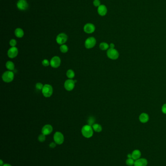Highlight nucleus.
I'll return each mask as SVG.
<instances>
[{"label": "nucleus", "mask_w": 166, "mask_h": 166, "mask_svg": "<svg viewBox=\"0 0 166 166\" xmlns=\"http://www.w3.org/2000/svg\"><path fill=\"white\" fill-rule=\"evenodd\" d=\"M82 133L83 136L89 138L91 137L93 134V130L92 126L85 125L83 126L82 129Z\"/></svg>", "instance_id": "obj_1"}, {"label": "nucleus", "mask_w": 166, "mask_h": 166, "mask_svg": "<svg viewBox=\"0 0 166 166\" xmlns=\"http://www.w3.org/2000/svg\"><path fill=\"white\" fill-rule=\"evenodd\" d=\"M42 91L43 95L45 97L48 98L52 96L53 92V89L52 85H51L50 84H45L43 85Z\"/></svg>", "instance_id": "obj_2"}, {"label": "nucleus", "mask_w": 166, "mask_h": 166, "mask_svg": "<svg viewBox=\"0 0 166 166\" xmlns=\"http://www.w3.org/2000/svg\"><path fill=\"white\" fill-rule=\"evenodd\" d=\"M14 78V73L10 71L5 72L2 75V79L5 83H10Z\"/></svg>", "instance_id": "obj_3"}, {"label": "nucleus", "mask_w": 166, "mask_h": 166, "mask_svg": "<svg viewBox=\"0 0 166 166\" xmlns=\"http://www.w3.org/2000/svg\"><path fill=\"white\" fill-rule=\"evenodd\" d=\"M107 56L112 60H116L118 58L119 53L116 49L109 48L107 52Z\"/></svg>", "instance_id": "obj_4"}, {"label": "nucleus", "mask_w": 166, "mask_h": 166, "mask_svg": "<svg viewBox=\"0 0 166 166\" xmlns=\"http://www.w3.org/2000/svg\"><path fill=\"white\" fill-rule=\"evenodd\" d=\"M54 142L58 145H61L64 142V137L60 132H56L53 136Z\"/></svg>", "instance_id": "obj_5"}, {"label": "nucleus", "mask_w": 166, "mask_h": 166, "mask_svg": "<svg viewBox=\"0 0 166 166\" xmlns=\"http://www.w3.org/2000/svg\"><path fill=\"white\" fill-rule=\"evenodd\" d=\"M96 43V40L93 37L88 38L85 42V47L88 49H92L94 47Z\"/></svg>", "instance_id": "obj_6"}, {"label": "nucleus", "mask_w": 166, "mask_h": 166, "mask_svg": "<svg viewBox=\"0 0 166 166\" xmlns=\"http://www.w3.org/2000/svg\"><path fill=\"white\" fill-rule=\"evenodd\" d=\"M68 37L64 33H61L59 34L56 38V42L58 44L62 45L64 44L67 41Z\"/></svg>", "instance_id": "obj_7"}, {"label": "nucleus", "mask_w": 166, "mask_h": 166, "mask_svg": "<svg viewBox=\"0 0 166 166\" xmlns=\"http://www.w3.org/2000/svg\"><path fill=\"white\" fill-rule=\"evenodd\" d=\"M50 65L53 68H58L60 67L61 64V58L57 56H55L52 57L50 61Z\"/></svg>", "instance_id": "obj_8"}, {"label": "nucleus", "mask_w": 166, "mask_h": 166, "mask_svg": "<svg viewBox=\"0 0 166 166\" xmlns=\"http://www.w3.org/2000/svg\"><path fill=\"white\" fill-rule=\"evenodd\" d=\"M75 83L74 82V80L70 79L67 80L65 82L64 84L65 89L69 91H72L73 90L75 87Z\"/></svg>", "instance_id": "obj_9"}, {"label": "nucleus", "mask_w": 166, "mask_h": 166, "mask_svg": "<svg viewBox=\"0 0 166 166\" xmlns=\"http://www.w3.org/2000/svg\"><path fill=\"white\" fill-rule=\"evenodd\" d=\"M17 6L19 10L24 11L28 9L29 5L25 0H19L17 2Z\"/></svg>", "instance_id": "obj_10"}, {"label": "nucleus", "mask_w": 166, "mask_h": 166, "mask_svg": "<svg viewBox=\"0 0 166 166\" xmlns=\"http://www.w3.org/2000/svg\"><path fill=\"white\" fill-rule=\"evenodd\" d=\"M18 54V49L16 47H13L10 48L8 52H7V55L10 58H14L16 57Z\"/></svg>", "instance_id": "obj_11"}, {"label": "nucleus", "mask_w": 166, "mask_h": 166, "mask_svg": "<svg viewBox=\"0 0 166 166\" xmlns=\"http://www.w3.org/2000/svg\"><path fill=\"white\" fill-rule=\"evenodd\" d=\"M95 26L92 23H88L84 26V31L87 34H92L95 31Z\"/></svg>", "instance_id": "obj_12"}, {"label": "nucleus", "mask_w": 166, "mask_h": 166, "mask_svg": "<svg viewBox=\"0 0 166 166\" xmlns=\"http://www.w3.org/2000/svg\"><path fill=\"white\" fill-rule=\"evenodd\" d=\"M53 127L50 124H46L44 125L42 130V134L45 135H50L53 131Z\"/></svg>", "instance_id": "obj_13"}, {"label": "nucleus", "mask_w": 166, "mask_h": 166, "mask_svg": "<svg viewBox=\"0 0 166 166\" xmlns=\"http://www.w3.org/2000/svg\"><path fill=\"white\" fill-rule=\"evenodd\" d=\"M148 163V161L145 158H139L135 160L134 166H147Z\"/></svg>", "instance_id": "obj_14"}, {"label": "nucleus", "mask_w": 166, "mask_h": 166, "mask_svg": "<svg viewBox=\"0 0 166 166\" xmlns=\"http://www.w3.org/2000/svg\"><path fill=\"white\" fill-rule=\"evenodd\" d=\"M107 8L104 4H101L98 7L97 12L98 14L101 16H104L107 13Z\"/></svg>", "instance_id": "obj_15"}, {"label": "nucleus", "mask_w": 166, "mask_h": 166, "mask_svg": "<svg viewBox=\"0 0 166 166\" xmlns=\"http://www.w3.org/2000/svg\"><path fill=\"white\" fill-rule=\"evenodd\" d=\"M139 120L141 123L145 124L149 120V116L148 114L145 113H142L140 115L139 117Z\"/></svg>", "instance_id": "obj_16"}, {"label": "nucleus", "mask_w": 166, "mask_h": 166, "mask_svg": "<svg viewBox=\"0 0 166 166\" xmlns=\"http://www.w3.org/2000/svg\"><path fill=\"white\" fill-rule=\"evenodd\" d=\"M132 158L135 160H136L139 158L141 156V153L139 150H135L132 153Z\"/></svg>", "instance_id": "obj_17"}, {"label": "nucleus", "mask_w": 166, "mask_h": 166, "mask_svg": "<svg viewBox=\"0 0 166 166\" xmlns=\"http://www.w3.org/2000/svg\"><path fill=\"white\" fill-rule=\"evenodd\" d=\"M15 35L17 38H21L24 36V32L22 29L18 28L15 30Z\"/></svg>", "instance_id": "obj_18"}, {"label": "nucleus", "mask_w": 166, "mask_h": 166, "mask_svg": "<svg viewBox=\"0 0 166 166\" xmlns=\"http://www.w3.org/2000/svg\"><path fill=\"white\" fill-rule=\"evenodd\" d=\"M5 66L8 71H12L15 69V65L14 63L10 61H8L6 63Z\"/></svg>", "instance_id": "obj_19"}, {"label": "nucleus", "mask_w": 166, "mask_h": 166, "mask_svg": "<svg viewBox=\"0 0 166 166\" xmlns=\"http://www.w3.org/2000/svg\"><path fill=\"white\" fill-rule=\"evenodd\" d=\"M92 128L94 131H95V132H97V133H99L101 132L102 130V128L101 125L98 124H94L93 125Z\"/></svg>", "instance_id": "obj_20"}, {"label": "nucleus", "mask_w": 166, "mask_h": 166, "mask_svg": "<svg viewBox=\"0 0 166 166\" xmlns=\"http://www.w3.org/2000/svg\"><path fill=\"white\" fill-rule=\"evenodd\" d=\"M109 47L110 46L109 44L106 42H102L99 45V48L102 51L108 50L109 49Z\"/></svg>", "instance_id": "obj_21"}, {"label": "nucleus", "mask_w": 166, "mask_h": 166, "mask_svg": "<svg viewBox=\"0 0 166 166\" xmlns=\"http://www.w3.org/2000/svg\"><path fill=\"white\" fill-rule=\"evenodd\" d=\"M75 74L72 70H69L67 71L66 72V76L67 77L70 79H73V78L75 77Z\"/></svg>", "instance_id": "obj_22"}, {"label": "nucleus", "mask_w": 166, "mask_h": 166, "mask_svg": "<svg viewBox=\"0 0 166 166\" xmlns=\"http://www.w3.org/2000/svg\"><path fill=\"white\" fill-rule=\"evenodd\" d=\"M135 162V160L133 158H128L126 160V164L128 166H132L134 165Z\"/></svg>", "instance_id": "obj_23"}, {"label": "nucleus", "mask_w": 166, "mask_h": 166, "mask_svg": "<svg viewBox=\"0 0 166 166\" xmlns=\"http://www.w3.org/2000/svg\"><path fill=\"white\" fill-rule=\"evenodd\" d=\"M60 51L62 53H66L68 51V47L65 44L62 45L60 47Z\"/></svg>", "instance_id": "obj_24"}, {"label": "nucleus", "mask_w": 166, "mask_h": 166, "mask_svg": "<svg viewBox=\"0 0 166 166\" xmlns=\"http://www.w3.org/2000/svg\"><path fill=\"white\" fill-rule=\"evenodd\" d=\"M95 122V119L93 118V117H90L88 120V125L90 126H93V125L94 124Z\"/></svg>", "instance_id": "obj_25"}, {"label": "nucleus", "mask_w": 166, "mask_h": 166, "mask_svg": "<svg viewBox=\"0 0 166 166\" xmlns=\"http://www.w3.org/2000/svg\"><path fill=\"white\" fill-rule=\"evenodd\" d=\"M45 139H46V135L43 134L40 135L38 137V140L41 142H44L45 140Z\"/></svg>", "instance_id": "obj_26"}, {"label": "nucleus", "mask_w": 166, "mask_h": 166, "mask_svg": "<svg viewBox=\"0 0 166 166\" xmlns=\"http://www.w3.org/2000/svg\"><path fill=\"white\" fill-rule=\"evenodd\" d=\"M43 85H43V84L42 83H36V89L37 90H41L42 89Z\"/></svg>", "instance_id": "obj_27"}, {"label": "nucleus", "mask_w": 166, "mask_h": 166, "mask_svg": "<svg viewBox=\"0 0 166 166\" xmlns=\"http://www.w3.org/2000/svg\"><path fill=\"white\" fill-rule=\"evenodd\" d=\"M9 44H10V45L11 46V47H15L16 45H17V42L15 40L12 39V40H11L9 42Z\"/></svg>", "instance_id": "obj_28"}, {"label": "nucleus", "mask_w": 166, "mask_h": 166, "mask_svg": "<svg viewBox=\"0 0 166 166\" xmlns=\"http://www.w3.org/2000/svg\"><path fill=\"white\" fill-rule=\"evenodd\" d=\"M42 64L45 67H47L49 65H50V63L49 62V61L47 59H44L42 61Z\"/></svg>", "instance_id": "obj_29"}, {"label": "nucleus", "mask_w": 166, "mask_h": 166, "mask_svg": "<svg viewBox=\"0 0 166 166\" xmlns=\"http://www.w3.org/2000/svg\"><path fill=\"white\" fill-rule=\"evenodd\" d=\"M93 4L95 7H98L101 5L100 1L99 0H94L93 1Z\"/></svg>", "instance_id": "obj_30"}, {"label": "nucleus", "mask_w": 166, "mask_h": 166, "mask_svg": "<svg viewBox=\"0 0 166 166\" xmlns=\"http://www.w3.org/2000/svg\"><path fill=\"white\" fill-rule=\"evenodd\" d=\"M162 112L163 113L166 114V104H164L162 107Z\"/></svg>", "instance_id": "obj_31"}, {"label": "nucleus", "mask_w": 166, "mask_h": 166, "mask_svg": "<svg viewBox=\"0 0 166 166\" xmlns=\"http://www.w3.org/2000/svg\"><path fill=\"white\" fill-rule=\"evenodd\" d=\"M56 143L54 142H51L50 144H49V147L51 148H54L56 147Z\"/></svg>", "instance_id": "obj_32"}, {"label": "nucleus", "mask_w": 166, "mask_h": 166, "mask_svg": "<svg viewBox=\"0 0 166 166\" xmlns=\"http://www.w3.org/2000/svg\"><path fill=\"white\" fill-rule=\"evenodd\" d=\"M109 46H110V48H112V49H114V47H115V45H114V43H111V44H110Z\"/></svg>", "instance_id": "obj_33"}, {"label": "nucleus", "mask_w": 166, "mask_h": 166, "mask_svg": "<svg viewBox=\"0 0 166 166\" xmlns=\"http://www.w3.org/2000/svg\"><path fill=\"white\" fill-rule=\"evenodd\" d=\"M127 157L128 158H132V154H129L127 156Z\"/></svg>", "instance_id": "obj_34"}, {"label": "nucleus", "mask_w": 166, "mask_h": 166, "mask_svg": "<svg viewBox=\"0 0 166 166\" xmlns=\"http://www.w3.org/2000/svg\"><path fill=\"white\" fill-rule=\"evenodd\" d=\"M4 165V163H3V161H2V160H0V166H2L3 165Z\"/></svg>", "instance_id": "obj_35"}, {"label": "nucleus", "mask_w": 166, "mask_h": 166, "mask_svg": "<svg viewBox=\"0 0 166 166\" xmlns=\"http://www.w3.org/2000/svg\"><path fill=\"white\" fill-rule=\"evenodd\" d=\"M2 166H12L10 164H4Z\"/></svg>", "instance_id": "obj_36"}, {"label": "nucleus", "mask_w": 166, "mask_h": 166, "mask_svg": "<svg viewBox=\"0 0 166 166\" xmlns=\"http://www.w3.org/2000/svg\"></svg>", "instance_id": "obj_37"}]
</instances>
